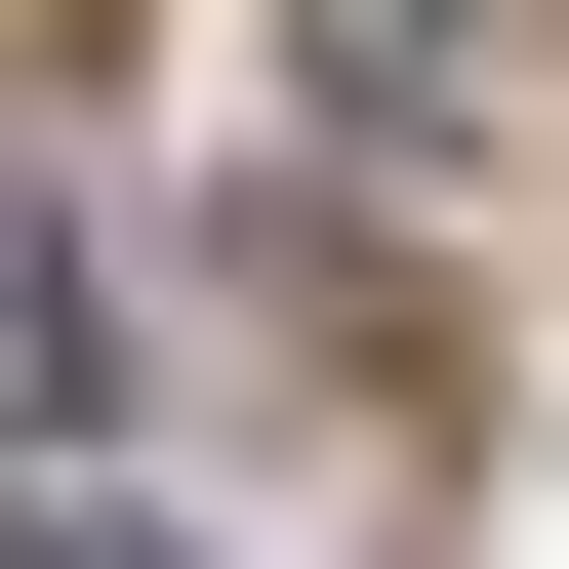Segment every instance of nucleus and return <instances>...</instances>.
<instances>
[{
    "instance_id": "2",
    "label": "nucleus",
    "mask_w": 569,
    "mask_h": 569,
    "mask_svg": "<svg viewBox=\"0 0 569 569\" xmlns=\"http://www.w3.org/2000/svg\"><path fill=\"white\" fill-rule=\"evenodd\" d=\"M0 569H163V529H122V488H41V529H0Z\"/></svg>"
},
{
    "instance_id": "1",
    "label": "nucleus",
    "mask_w": 569,
    "mask_h": 569,
    "mask_svg": "<svg viewBox=\"0 0 569 569\" xmlns=\"http://www.w3.org/2000/svg\"><path fill=\"white\" fill-rule=\"evenodd\" d=\"M41 326H82V284H41V163H0V407H41Z\"/></svg>"
}]
</instances>
